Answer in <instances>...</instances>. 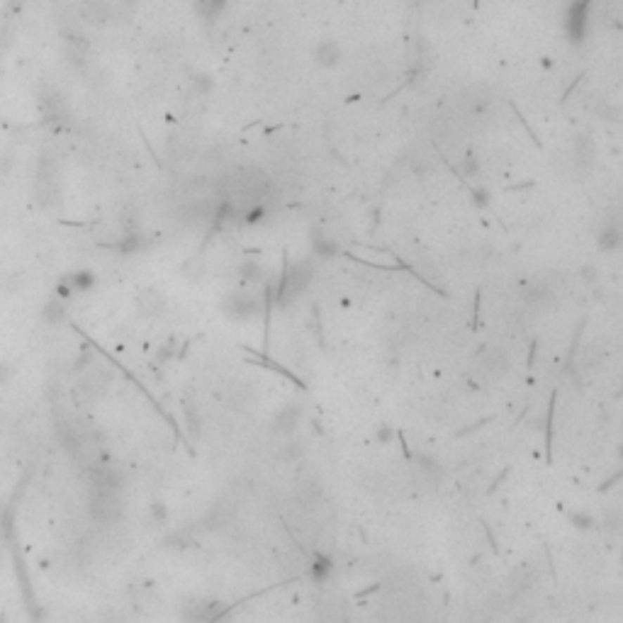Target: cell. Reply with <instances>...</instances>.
<instances>
[{"label": "cell", "instance_id": "ba28073f", "mask_svg": "<svg viewBox=\"0 0 623 623\" xmlns=\"http://www.w3.org/2000/svg\"><path fill=\"white\" fill-rule=\"evenodd\" d=\"M331 570H334V565H331L329 558L324 555H316L314 563H312V577H314V582H326L331 574Z\"/></svg>", "mask_w": 623, "mask_h": 623}, {"label": "cell", "instance_id": "8992f818", "mask_svg": "<svg viewBox=\"0 0 623 623\" xmlns=\"http://www.w3.org/2000/svg\"><path fill=\"white\" fill-rule=\"evenodd\" d=\"M136 307L141 309L144 316H158L166 309V297L158 290H141L139 297H136Z\"/></svg>", "mask_w": 623, "mask_h": 623}, {"label": "cell", "instance_id": "8fae6325", "mask_svg": "<svg viewBox=\"0 0 623 623\" xmlns=\"http://www.w3.org/2000/svg\"><path fill=\"white\" fill-rule=\"evenodd\" d=\"M314 249L321 253V256H334L336 251H339V246L334 244V241H326V236H316V241H314Z\"/></svg>", "mask_w": 623, "mask_h": 623}, {"label": "cell", "instance_id": "52a82bcc", "mask_svg": "<svg viewBox=\"0 0 623 623\" xmlns=\"http://www.w3.org/2000/svg\"><path fill=\"white\" fill-rule=\"evenodd\" d=\"M623 244V231L616 224H606L604 229L596 234V249L601 253H614Z\"/></svg>", "mask_w": 623, "mask_h": 623}, {"label": "cell", "instance_id": "9c48e42d", "mask_svg": "<svg viewBox=\"0 0 623 623\" xmlns=\"http://www.w3.org/2000/svg\"><path fill=\"white\" fill-rule=\"evenodd\" d=\"M224 3H226V0H195V10H198L200 18L212 20L214 15L224 8Z\"/></svg>", "mask_w": 623, "mask_h": 623}, {"label": "cell", "instance_id": "7c38bea8", "mask_svg": "<svg viewBox=\"0 0 623 623\" xmlns=\"http://www.w3.org/2000/svg\"><path fill=\"white\" fill-rule=\"evenodd\" d=\"M570 521H572L577 529H589V526L594 524V519L589 514H584V511H574L572 516H570Z\"/></svg>", "mask_w": 623, "mask_h": 623}, {"label": "cell", "instance_id": "30bf717a", "mask_svg": "<svg viewBox=\"0 0 623 623\" xmlns=\"http://www.w3.org/2000/svg\"><path fill=\"white\" fill-rule=\"evenodd\" d=\"M239 276H241V281L258 283L263 278V266L258 261H244L239 266Z\"/></svg>", "mask_w": 623, "mask_h": 623}, {"label": "cell", "instance_id": "6da1fadb", "mask_svg": "<svg viewBox=\"0 0 623 623\" xmlns=\"http://www.w3.org/2000/svg\"><path fill=\"white\" fill-rule=\"evenodd\" d=\"M312 276H314V271H312V266H309L307 261L297 263L293 271L285 273L283 281H281V293H278V302H281V304H290L293 300H297L300 295H302L304 290L309 288Z\"/></svg>", "mask_w": 623, "mask_h": 623}, {"label": "cell", "instance_id": "4fadbf2b", "mask_svg": "<svg viewBox=\"0 0 623 623\" xmlns=\"http://www.w3.org/2000/svg\"><path fill=\"white\" fill-rule=\"evenodd\" d=\"M375 438H378L380 443H390L394 438V431L390 429L387 424H383V426H378V431H375Z\"/></svg>", "mask_w": 623, "mask_h": 623}, {"label": "cell", "instance_id": "3957f363", "mask_svg": "<svg viewBox=\"0 0 623 623\" xmlns=\"http://www.w3.org/2000/svg\"><path fill=\"white\" fill-rule=\"evenodd\" d=\"M108 390V375L100 371H91L81 378V383L76 385V402L83 406H91L98 402Z\"/></svg>", "mask_w": 623, "mask_h": 623}, {"label": "cell", "instance_id": "5b68a950", "mask_svg": "<svg viewBox=\"0 0 623 623\" xmlns=\"http://www.w3.org/2000/svg\"><path fill=\"white\" fill-rule=\"evenodd\" d=\"M300 416L302 414H300L297 406H285V409H281L276 414V419H273V434L283 438L293 436L295 429L300 426Z\"/></svg>", "mask_w": 623, "mask_h": 623}, {"label": "cell", "instance_id": "5bb4252c", "mask_svg": "<svg viewBox=\"0 0 623 623\" xmlns=\"http://www.w3.org/2000/svg\"><path fill=\"white\" fill-rule=\"evenodd\" d=\"M619 456H621V458H623V446H621V451H619Z\"/></svg>", "mask_w": 623, "mask_h": 623}, {"label": "cell", "instance_id": "7a4b0ae2", "mask_svg": "<svg viewBox=\"0 0 623 623\" xmlns=\"http://www.w3.org/2000/svg\"><path fill=\"white\" fill-rule=\"evenodd\" d=\"M221 312H224L229 319L249 321L261 314V302H258V297L251 293H229L224 297V302H221Z\"/></svg>", "mask_w": 623, "mask_h": 623}, {"label": "cell", "instance_id": "277c9868", "mask_svg": "<svg viewBox=\"0 0 623 623\" xmlns=\"http://www.w3.org/2000/svg\"><path fill=\"white\" fill-rule=\"evenodd\" d=\"M78 18L86 25H108L110 20L117 18V8L110 0H81Z\"/></svg>", "mask_w": 623, "mask_h": 623}]
</instances>
